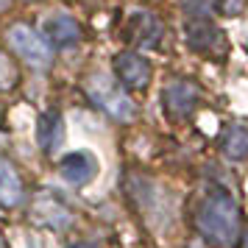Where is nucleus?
Segmentation results:
<instances>
[{"instance_id":"f257e3e1","label":"nucleus","mask_w":248,"mask_h":248,"mask_svg":"<svg viewBox=\"0 0 248 248\" xmlns=\"http://www.w3.org/2000/svg\"><path fill=\"white\" fill-rule=\"evenodd\" d=\"M195 226L212 246H232L240 234V209L234 198L223 190H212L198 206Z\"/></svg>"},{"instance_id":"f03ea898","label":"nucleus","mask_w":248,"mask_h":248,"mask_svg":"<svg viewBox=\"0 0 248 248\" xmlns=\"http://www.w3.org/2000/svg\"><path fill=\"white\" fill-rule=\"evenodd\" d=\"M87 95L95 101L98 109H103L114 120H123L125 123V120L134 117V103H131V98L109 76H103V73H95L92 78H87Z\"/></svg>"},{"instance_id":"7ed1b4c3","label":"nucleus","mask_w":248,"mask_h":248,"mask_svg":"<svg viewBox=\"0 0 248 248\" xmlns=\"http://www.w3.org/2000/svg\"><path fill=\"white\" fill-rule=\"evenodd\" d=\"M6 42L12 45V50L31 70L50 67V45L45 42V36L36 34L34 28H28V25H12L6 31Z\"/></svg>"},{"instance_id":"20e7f679","label":"nucleus","mask_w":248,"mask_h":248,"mask_svg":"<svg viewBox=\"0 0 248 248\" xmlns=\"http://www.w3.org/2000/svg\"><path fill=\"white\" fill-rule=\"evenodd\" d=\"M114 73L125 90H145L151 84V64L134 50H123L114 56Z\"/></svg>"},{"instance_id":"39448f33","label":"nucleus","mask_w":248,"mask_h":248,"mask_svg":"<svg viewBox=\"0 0 248 248\" xmlns=\"http://www.w3.org/2000/svg\"><path fill=\"white\" fill-rule=\"evenodd\" d=\"M198 98H201V90L192 81H170L162 92V106L168 109L173 120H181L198 106Z\"/></svg>"},{"instance_id":"423d86ee","label":"nucleus","mask_w":248,"mask_h":248,"mask_svg":"<svg viewBox=\"0 0 248 248\" xmlns=\"http://www.w3.org/2000/svg\"><path fill=\"white\" fill-rule=\"evenodd\" d=\"M98 156L92 154V151H73L67 156L59 162V173H62V179L73 184V187H84V184H90L95 176H98Z\"/></svg>"},{"instance_id":"0eeeda50","label":"nucleus","mask_w":248,"mask_h":248,"mask_svg":"<svg viewBox=\"0 0 248 248\" xmlns=\"http://www.w3.org/2000/svg\"><path fill=\"white\" fill-rule=\"evenodd\" d=\"M42 36L50 47H76L81 42V25L70 14H53L45 20Z\"/></svg>"},{"instance_id":"6e6552de","label":"nucleus","mask_w":248,"mask_h":248,"mask_svg":"<svg viewBox=\"0 0 248 248\" xmlns=\"http://www.w3.org/2000/svg\"><path fill=\"white\" fill-rule=\"evenodd\" d=\"M128 36L134 39V45L154 47L162 39V23L156 14L151 12H134L128 17Z\"/></svg>"},{"instance_id":"1a4fd4ad","label":"nucleus","mask_w":248,"mask_h":248,"mask_svg":"<svg viewBox=\"0 0 248 248\" xmlns=\"http://www.w3.org/2000/svg\"><path fill=\"white\" fill-rule=\"evenodd\" d=\"M187 39H190V45L195 47V50H201V53H209L212 56L215 47H217V53L223 50V34L215 28V25H209L203 17H198V20H192L190 28H187Z\"/></svg>"},{"instance_id":"9d476101","label":"nucleus","mask_w":248,"mask_h":248,"mask_svg":"<svg viewBox=\"0 0 248 248\" xmlns=\"http://www.w3.org/2000/svg\"><path fill=\"white\" fill-rule=\"evenodd\" d=\"M23 198V181L17 168L6 156H0V206H17Z\"/></svg>"},{"instance_id":"9b49d317","label":"nucleus","mask_w":248,"mask_h":248,"mask_svg":"<svg viewBox=\"0 0 248 248\" xmlns=\"http://www.w3.org/2000/svg\"><path fill=\"white\" fill-rule=\"evenodd\" d=\"M220 151H223L229 159H234V162H240V159L248 156V125H229L223 131V137H220Z\"/></svg>"},{"instance_id":"f8f14e48","label":"nucleus","mask_w":248,"mask_h":248,"mask_svg":"<svg viewBox=\"0 0 248 248\" xmlns=\"http://www.w3.org/2000/svg\"><path fill=\"white\" fill-rule=\"evenodd\" d=\"M59 140H62V117L53 112L39 114V120H36V142H39V148L53 151Z\"/></svg>"},{"instance_id":"ddd939ff","label":"nucleus","mask_w":248,"mask_h":248,"mask_svg":"<svg viewBox=\"0 0 248 248\" xmlns=\"http://www.w3.org/2000/svg\"><path fill=\"white\" fill-rule=\"evenodd\" d=\"M14 81H17V70H14V64L9 62V56L0 50V90H12Z\"/></svg>"},{"instance_id":"4468645a","label":"nucleus","mask_w":248,"mask_h":248,"mask_svg":"<svg viewBox=\"0 0 248 248\" xmlns=\"http://www.w3.org/2000/svg\"><path fill=\"white\" fill-rule=\"evenodd\" d=\"M229 14H237L240 9H243V0H226V6H223Z\"/></svg>"},{"instance_id":"2eb2a0df","label":"nucleus","mask_w":248,"mask_h":248,"mask_svg":"<svg viewBox=\"0 0 248 248\" xmlns=\"http://www.w3.org/2000/svg\"><path fill=\"white\" fill-rule=\"evenodd\" d=\"M70 248H95V246H90V243H76V246H70Z\"/></svg>"},{"instance_id":"dca6fc26","label":"nucleus","mask_w":248,"mask_h":248,"mask_svg":"<svg viewBox=\"0 0 248 248\" xmlns=\"http://www.w3.org/2000/svg\"><path fill=\"white\" fill-rule=\"evenodd\" d=\"M243 248H248V234H246V243H243Z\"/></svg>"}]
</instances>
